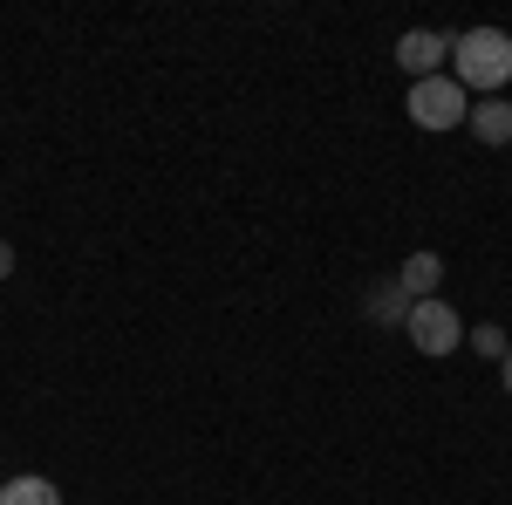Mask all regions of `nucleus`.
Listing matches in <instances>:
<instances>
[{
    "instance_id": "obj_1",
    "label": "nucleus",
    "mask_w": 512,
    "mask_h": 505,
    "mask_svg": "<svg viewBox=\"0 0 512 505\" xmlns=\"http://www.w3.org/2000/svg\"><path fill=\"white\" fill-rule=\"evenodd\" d=\"M451 55H458V69L451 76L465 82V89H506L512 82V35L506 28H465V35H451Z\"/></svg>"
},
{
    "instance_id": "obj_2",
    "label": "nucleus",
    "mask_w": 512,
    "mask_h": 505,
    "mask_svg": "<svg viewBox=\"0 0 512 505\" xmlns=\"http://www.w3.org/2000/svg\"><path fill=\"white\" fill-rule=\"evenodd\" d=\"M410 117L424 123V130H458V123L472 117V103H465V82H458V76L410 82Z\"/></svg>"
},
{
    "instance_id": "obj_3",
    "label": "nucleus",
    "mask_w": 512,
    "mask_h": 505,
    "mask_svg": "<svg viewBox=\"0 0 512 505\" xmlns=\"http://www.w3.org/2000/svg\"><path fill=\"white\" fill-rule=\"evenodd\" d=\"M403 335H410L424 355H451L465 328H458V314L444 308V301H417V308H410V321H403Z\"/></svg>"
},
{
    "instance_id": "obj_4",
    "label": "nucleus",
    "mask_w": 512,
    "mask_h": 505,
    "mask_svg": "<svg viewBox=\"0 0 512 505\" xmlns=\"http://www.w3.org/2000/svg\"><path fill=\"white\" fill-rule=\"evenodd\" d=\"M444 55H451V35H431V28H410V35L396 41V69L410 82H431Z\"/></svg>"
},
{
    "instance_id": "obj_5",
    "label": "nucleus",
    "mask_w": 512,
    "mask_h": 505,
    "mask_svg": "<svg viewBox=\"0 0 512 505\" xmlns=\"http://www.w3.org/2000/svg\"><path fill=\"white\" fill-rule=\"evenodd\" d=\"M437 280H444V260H437V253H410V260L396 267V287L410 294V308H417V301H437Z\"/></svg>"
},
{
    "instance_id": "obj_6",
    "label": "nucleus",
    "mask_w": 512,
    "mask_h": 505,
    "mask_svg": "<svg viewBox=\"0 0 512 505\" xmlns=\"http://www.w3.org/2000/svg\"><path fill=\"white\" fill-rule=\"evenodd\" d=\"M472 137L478 144H512V103L506 96H485V103H472Z\"/></svg>"
},
{
    "instance_id": "obj_7",
    "label": "nucleus",
    "mask_w": 512,
    "mask_h": 505,
    "mask_svg": "<svg viewBox=\"0 0 512 505\" xmlns=\"http://www.w3.org/2000/svg\"><path fill=\"white\" fill-rule=\"evenodd\" d=\"M369 321H376V328H403V321H410V294L396 287V273L369 294Z\"/></svg>"
},
{
    "instance_id": "obj_8",
    "label": "nucleus",
    "mask_w": 512,
    "mask_h": 505,
    "mask_svg": "<svg viewBox=\"0 0 512 505\" xmlns=\"http://www.w3.org/2000/svg\"><path fill=\"white\" fill-rule=\"evenodd\" d=\"M0 505H62V492L48 478H35V471H21V478L0 485Z\"/></svg>"
},
{
    "instance_id": "obj_9",
    "label": "nucleus",
    "mask_w": 512,
    "mask_h": 505,
    "mask_svg": "<svg viewBox=\"0 0 512 505\" xmlns=\"http://www.w3.org/2000/svg\"><path fill=\"white\" fill-rule=\"evenodd\" d=\"M472 342L485 355H499V362H506V335H499V328H472Z\"/></svg>"
},
{
    "instance_id": "obj_10",
    "label": "nucleus",
    "mask_w": 512,
    "mask_h": 505,
    "mask_svg": "<svg viewBox=\"0 0 512 505\" xmlns=\"http://www.w3.org/2000/svg\"><path fill=\"white\" fill-rule=\"evenodd\" d=\"M7 273H14V246L0 239V280H7Z\"/></svg>"
},
{
    "instance_id": "obj_11",
    "label": "nucleus",
    "mask_w": 512,
    "mask_h": 505,
    "mask_svg": "<svg viewBox=\"0 0 512 505\" xmlns=\"http://www.w3.org/2000/svg\"><path fill=\"white\" fill-rule=\"evenodd\" d=\"M499 369H506V396H512V349H506V362H499Z\"/></svg>"
}]
</instances>
